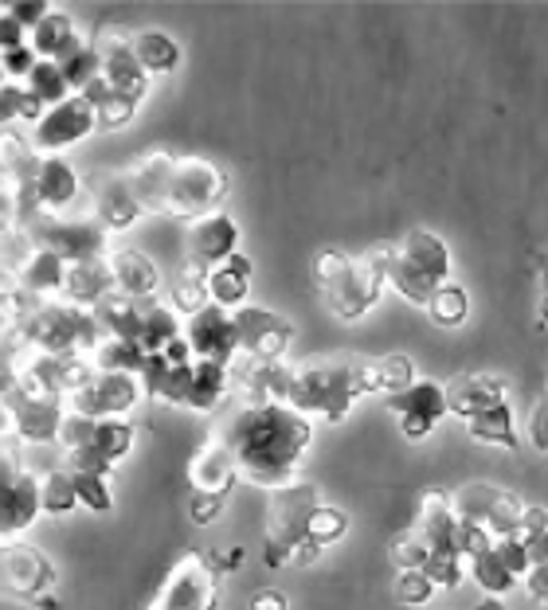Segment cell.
Returning a JSON list of instances; mask_svg holds the SVG:
<instances>
[{"instance_id":"cell-1","label":"cell","mask_w":548,"mask_h":610,"mask_svg":"<svg viewBox=\"0 0 548 610\" xmlns=\"http://www.w3.org/2000/svg\"><path fill=\"white\" fill-rule=\"evenodd\" d=\"M310 438L313 427L298 411L283 407V403H251V407L236 411V419L219 435V442L236 454L239 474L274 490L294 477Z\"/></svg>"},{"instance_id":"cell-2","label":"cell","mask_w":548,"mask_h":610,"mask_svg":"<svg viewBox=\"0 0 548 610\" xmlns=\"http://www.w3.org/2000/svg\"><path fill=\"white\" fill-rule=\"evenodd\" d=\"M313 278H318L329 310L338 318H365L384 294V246H373L361 258H349L345 251H333V246L318 251L313 255Z\"/></svg>"},{"instance_id":"cell-3","label":"cell","mask_w":548,"mask_h":610,"mask_svg":"<svg viewBox=\"0 0 548 610\" xmlns=\"http://www.w3.org/2000/svg\"><path fill=\"white\" fill-rule=\"evenodd\" d=\"M450 251L427 228L403 231L396 243H384V286H396L408 301L427 306V298L447 286Z\"/></svg>"},{"instance_id":"cell-4","label":"cell","mask_w":548,"mask_h":610,"mask_svg":"<svg viewBox=\"0 0 548 610\" xmlns=\"http://www.w3.org/2000/svg\"><path fill=\"white\" fill-rule=\"evenodd\" d=\"M228 173L204 157H173L169 192H164V216L176 219H204L228 200Z\"/></svg>"},{"instance_id":"cell-5","label":"cell","mask_w":548,"mask_h":610,"mask_svg":"<svg viewBox=\"0 0 548 610\" xmlns=\"http://www.w3.org/2000/svg\"><path fill=\"white\" fill-rule=\"evenodd\" d=\"M318 490L310 482H283L266 497V564L283 567L294 560V548L306 540V520L318 509Z\"/></svg>"},{"instance_id":"cell-6","label":"cell","mask_w":548,"mask_h":610,"mask_svg":"<svg viewBox=\"0 0 548 610\" xmlns=\"http://www.w3.org/2000/svg\"><path fill=\"white\" fill-rule=\"evenodd\" d=\"M94 55H99V79L110 94L141 102L149 91V74L134 59V32L118 24H106L99 36L91 39Z\"/></svg>"},{"instance_id":"cell-7","label":"cell","mask_w":548,"mask_h":610,"mask_svg":"<svg viewBox=\"0 0 548 610\" xmlns=\"http://www.w3.org/2000/svg\"><path fill=\"white\" fill-rule=\"evenodd\" d=\"M149 610H216V567L196 552L181 556L164 575Z\"/></svg>"},{"instance_id":"cell-8","label":"cell","mask_w":548,"mask_h":610,"mask_svg":"<svg viewBox=\"0 0 548 610\" xmlns=\"http://www.w3.org/2000/svg\"><path fill=\"white\" fill-rule=\"evenodd\" d=\"M99 129V118H94V106L82 94H71L59 106L44 110V118L32 126V153L44 157H59L64 149L79 146Z\"/></svg>"},{"instance_id":"cell-9","label":"cell","mask_w":548,"mask_h":610,"mask_svg":"<svg viewBox=\"0 0 548 610\" xmlns=\"http://www.w3.org/2000/svg\"><path fill=\"white\" fill-rule=\"evenodd\" d=\"M231 325H236L239 353L259 360V365L283 360V353L294 341L290 321L274 310H259V306H239V310H231Z\"/></svg>"},{"instance_id":"cell-10","label":"cell","mask_w":548,"mask_h":610,"mask_svg":"<svg viewBox=\"0 0 548 610\" xmlns=\"http://www.w3.org/2000/svg\"><path fill=\"white\" fill-rule=\"evenodd\" d=\"M141 395L146 392H141V380H137L134 372H102L99 380L67 392V403H71V415H87V419H122Z\"/></svg>"},{"instance_id":"cell-11","label":"cell","mask_w":548,"mask_h":610,"mask_svg":"<svg viewBox=\"0 0 548 610\" xmlns=\"http://www.w3.org/2000/svg\"><path fill=\"white\" fill-rule=\"evenodd\" d=\"M184 345H189L192 360H212V365H224L231 368L236 365V325H231V313L219 310V306H204L201 313H192V318H184V329H181Z\"/></svg>"},{"instance_id":"cell-12","label":"cell","mask_w":548,"mask_h":610,"mask_svg":"<svg viewBox=\"0 0 548 610\" xmlns=\"http://www.w3.org/2000/svg\"><path fill=\"white\" fill-rule=\"evenodd\" d=\"M384 407L400 419V430L408 438H427L435 423L447 415V400H443V383L435 380H411L400 392L384 395Z\"/></svg>"},{"instance_id":"cell-13","label":"cell","mask_w":548,"mask_h":610,"mask_svg":"<svg viewBox=\"0 0 548 610\" xmlns=\"http://www.w3.org/2000/svg\"><path fill=\"white\" fill-rule=\"evenodd\" d=\"M0 579L9 591L24 595V599H39L55 584V572L39 548L24 544V540H9L0 548Z\"/></svg>"},{"instance_id":"cell-14","label":"cell","mask_w":548,"mask_h":610,"mask_svg":"<svg viewBox=\"0 0 548 610\" xmlns=\"http://www.w3.org/2000/svg\"><path fill=\"white\" fill-rule=\"evenodd\" d=\"M44 251L59 255L67 266L71 263H94L106 251V228L99 216H79V219H59L52 228H44Z\"/></svg>"},{"instance_id":"cell-15","label":"cell","mask_w":548,"mask_h":610,"mask_svg":"<svg viewBox=\"0 0 548 610\" xmlns=\"http://www.w3.org/2000/svg\"><path fill=\"white\" fill-rule=\"evenodd\" d=\"M39 517V477L0 465V540H12Z\"/></svg>"},{"instance_id":"cell-16","label":"cell","mask_w":548,"mask_h":610,"mask_svg":"<svg viewBox=\"0 0 548 610\" xmlns=\"http://www.w3.org/2000/svg\"><path fill=\"white\" fill-rule=\"evenodd\" d=\"M411 529L420 532V540L431 548V552H458L463 556V517L455 513L447 493H423L420 502V517Z\"/></svg>"},{"instance_id":"cell-17","label":"cell","mask_w":548,"mask_h":610,"mask_svg":"<svg viewBox=\"0 0 548 610\" xmlns=\"http://www.w3.org/2000/svg\"><path fill=\"white\" fill-rule=\"evenodd\" d=\"M239 251V228L236 219L224 216V211H212V216L196 219L189 235V258L204 271L219 266L224 258H231Z\"/></svg>"},{"instance_id":"cell-18","label":"cell","mask_w":548,"mask_h":610,"mask_svg":"<svg viewBox=\"0 0 548 610\" xmlns=\"http://www.w3.org/2000/svg\"><path fill=\"white\" fill-rule=\"evenodd\" d=\"M87 44L91 39L79 36V27L71 24V16H64V12L55 9L36 27H27V51L36 55V59H47V64H64V59H71Z\"/></svg>"},{"instance_id":"cell-19","label":"cell","mask_w":548,"mask_h":610,"mask_svg":"<svg viewBox=\"0 0 548 610\" xmlns=\"http://www.w3.org/2000/svg\"><path fill=\"white\" fill-rule=\"evenodd\" d=\"M32 200L44 204L52 211H64L79 200V173L64 157H44L32 169Z\"/></svg>"},{"instance_id":"cell-20","label":"cell","mask_w":548,"mask_h":610,"mask_svg":"<svg viewBox=\"0 0 548 610\" xmlns=\"http://www.w3.org/2000/svg\"><path fill=\"white\" fill-rule=\"evenodd\" d=\"M110 286L122 298H153L161 290V271L153 266V258L141 255V251H118V255L106 263Z\"/></svg>"},{"instance_id":"cell-21","label":"cell","mask_w":548,"mask_h":610,"mask_svg":"<svg viewBox=\"0 0 548 610\" xmlns=\"http://www.w3.org/2000/svg\"><path fill=\"white\" fill-rule=\"evenodd\" d=\"M204 290H208V301L219 306V310H228V313L239 310L247 301V294H251V258L236 251L231 258L212 266V271L204 274Z\"/></svg>"},{"instance_id":"cell-22","label":"cell","mask_w":548,"mask_h":610,"mask_svg":"<svg viewBox=\"0 0 548 610\" xmlns=\"http://www.w3.org/2000/svg\"><path fill=\"white\" fill-rule=\"evenodd\" d=\"M169 173H173V157L149 153L126 173V188L134 192L141 216L146 211H164V192H169Z\"/></svg>"},{"instance_id":"cell-23","label":"cell","mask_w":548,"mask_h":610,"mask_svg":"<svg viewBox=\"0 0 548 610\" xmlns=\"http://www.w3.org/2000/svg\"><path fill=\"white\" fill-rule=\"evenodd\" d=\"M236 474H239L236 454H231L219 438L204 442L189 462V482H192V490H201V493H228Z\"/></svg>"},{"instance_id":"cell-24","label":"cell","mask_w":548,"mask_h":610,"mask_svg":"<svg viewBox=\"0 0 548 610\" xmlns=\"http://www.w3.org/2000/svg\"><path fill=\"white\" fill-rule=\"evenodd\" d=\"M443 400H447V411L470 419V415L493 407V403H505V388H502V380H493V376L466 372L443 388Z\"/></svg>"},{"instance_id":"cell-25","label":"cell","mask_w":548,"mask_h":610,"mask_svg":"<svg viewBox=\"0 0 548 610\" xmlns=\"http://www.w3.org/2000/svg\"><path fill=\"white\" fill-rule=\"evenodd\" d=\"M415 380L411 372V360L403 353L396 356H356V383H361V395L365 392H400Z\"/></svg>"},{"instance_id":"cell-26","label":"cell","mask_w":548,"mask_h":610,"mask_svg":"<svg viewBox=\"0 0 548 610\" xmlns=\"http://www.w3.org/2000/svg\"><path fill=\"white\" fill-rule=\"evenodd\" d=\"M231 368L212 365V360H192L189 365V388H184V407L192 411H216L228 395Z\"/></svg>"},{"instance_id":"cell-27","label":"cell","mask_w":548,"mask_h":610,"mask_svg":"<svg viewBox=\"0 0 548 610\" xmlns=\"http://www.w3.org/2000/svg\"><path fill=\"white\" fill-rule=\"evenodd\" d=\"M181 329H184V321L173 306H164V301H149V306H141L137 348H141V353H164V348L181 337Z\"/></svg>"},{"instance_id":"cell-28","label":"cell","mask_w":548,"mask_h":610,"mask_svg":"<svg viewBox=\"0 0 548 610\" xmlns=\"http://www.w3.org/2000/svg\"><path fill=\"white\" fill-rule=\"evenodd\" d=\"M110 290H114V286H110L106 263H102V258H94V263H71V266H67L64 290H59V294H67L75 306H99V301L106 298Z\"/></svg>"},{"instance_id":"cell-29","label":"cell","mask_w":548,"mask_h":610,"mask_svg":"<svg viewBox=\"0 0 548 610\" xmlns=\"http://www.w3.org/2000/svg\"><path fill=\"white\" fill-rule=\"evenodd\" d=\"M134 59L146 74H173L181 64V47L164 32H137L134 36Z\"/></svg>"},{"instance_id":"cell-30","label":"cell","mask_w":548,"mask_h":610,"mask_svg":"<svg viewBox=\"0 0 548 610\" xmlns=\"http://www.w3.org/2000/svg\"><path fill=\"white\" fill-rule=\"evenodd\" d=\"M466 430H470V438H478V442H493V447L517 450V430H513L510 403H493V407L470 415V419H466Z\"/></svg>"},{"instance_id":"cell-31","label":"cell","mask_w":548,"mask_h":610,"mask_svg":"<svg viewBox=\"0 0 548 610\" xmlns=\"http://www.w3.org/2000/svg\"><path fill=\"white\" fill-rule=\"evenodd\" d=\"M99 223L106 231H118V228H129L137 216H141V208H137L134 200V192L126 188V176H118V181H110V188L102 192V200H99Z\"/></svg>"},{"instance_id":"cell-32","label":"cell","mask_w":548,"mask_h":610,"mask_svg":"<svg viewBox=\"0 0 548 610\" xmlns=\"http://www.w3.org/2000/svg\"><path fill=\"white\" fill-rule=\"evenodd\" d=\"M20 87H24V91L32 94V99H36L44 110H52V106H59L64 99H71L59 64H47V59H36V67L27 71V79L20 82Z\"/></svg>"},{"instance_id":"cell-33","label":"cell","mask_w":548,"mask_h":610,"mask_svg":"<svg viewBox=\"0 0 548 610\" xmlns=\"http://www.w3.org/2000/svg\"><path fill=\"white\" fill-rule=\"evenodd\" d=\"M87 325L82 318H75V313L67 310H47L36 318V341L47 348V353H64V348L75 345V337H79V329Z\"/></svg>"},{"instance_id":"cell-34","label":"cell","mask_w":548,"mask_h":610,"mask_svg":"<svg viewBox=\"0 0 548 610\" xmlns=\"http://www.w3.org/2000/svg\"><path fill=\"white\" fill-rule=\"evenodd\" d=\"M129 447H134V427L122 419H94V430H91V450L102 458L106 465L122 462V458L129 454Z\"/></svg>"},{"instance_id":"cell-35","label":"cell","mask_w":548,"mask_h":610,"mask_svg":"<svg viewBox=\"0 0 548 610\" xmlns=\"http://www.w3.org/2000/svg\"><path fill=\"white\" fill-rule=\"evenodd\" d=\"M64 274H67L64 258L39 246L36 255L27 258V266H24V286L32 294H59L64 290Z\"/></svg>"},{"instance_id":"cell-36","label":"cell","mask_w":548,"mask_h":610,"mask_svg":"<svg viewBox=\"0 0 548 610\" xmlns=\"http://www.w3.org/2000/svg\"><path fill=\"white\" fill-rule=\"evenodd\" d=\"M466 575H475L478 587H482V591H490V595H502V591H510V587L517 584V579L510 575V567L498 560L493 544L486 548V552H478V556L466 560Z\"/></svg>"},{"instance_id":"cell-37","label":"cell","mask_w":548,"mask_h":610,"mask_svg":"<svg viewBox=\"0 0 548 610\" xmlns=\"http://www.w3.org/2000/svg\"><path fill=\"white\" fill-rule=\"evenodd\" d=\"M427 313H431V321H435V325L455 329V325H463L466 313H470V298H466L463 286L447 283V286H438V290L427 298Z\"/></svg>"},{"instance_id":"cell-38","label":"cell","mask_w":548,"mask_h":610,"mask_svg":"<svg viewBox=\"0 0 548 610\" xmlns=\"http://www.w3.org/2000/svg\"><path fill=\"white\" fill-rule=\"evenodd\" d=\"M204 266H196V263H189V271L181 274V278H176L173 283V301H169V306H173L176 313H181V318H192V313H201L204 306H208V290H204Z\"/></svg>"},{"instance_id":"cell-39","label":"cell","mask_w":548,"mask_h":610,"mask_svg":"<svg viewBox=\"0 0 548 610\" xmlns=\"http://www.w3.org/2000/svg\"><path fill=\"white\" fill-rule=\"evenodd\" d=\"M75 505H79V497H75L71 474H64V470H52V474L39 477V513H52V517H59V513H71Z\"/></svg>"},{"instance_id":"cell-40","label":"cell","mask_w":548,"mask_h":610,"mask_svg":"<svg viewBox=\"0 0 548 610\" xmlns=\"http://www.w3.org/2000/svg\"><path fill=\"white\" fill-rule=\"evenodd\" d=\"M94 356H99V368L102 372H134L141 368V360H146V353L137 345H129V341H118V337H102L99 348H94Z\"/></svg>"},{"instance_id":"cell-41","label":"cell","mask_w":548,"mask_h":610,"mask_svg":"<svg viewBox=\"0 0 548 610\" xmlns=\"http://www.w3.org/2000/svg\"><path fill=\"white\" fill-rule=\"evenodd\" d=\"M39 118H44V106H39L20 82H9V87L0 91V126H9V122H32V126H36Z\"/></svg>"},{"instance_id":"cell-42","label":"cell","mask_w":548,"mask_h":610,"mask_svg":"<svg viewBox=\"0 0 548 610\" xmlns=\"http://www.w3.org/2000/svg\"><path fill=\"white\" fill-rule=\"evenodd\" d=\"M59 71H64V79H67V91L82 94L87 87H94V82H99V55H94V47L87 44V47H79L71 59H64V64H59Z\"/></svg>"},{"instance_id":"cell-43","label":"cell","mask_w":548,"mask_h":610,"mask_svg":"<svg viewBox=\"0 0 548 610\" xmlns=\"http://www.w3.org/2000/svg\"><path fill=\"white\" fill-rule=\"evenodd\" d=\"M349 529V517L341 509H329V505H318V509L310 513V520H306V540L318 548L333 544V540H341Z\"/></svg>"},{"instance_id":"cell-44","label":"cell","mask_w":548,"mask_h":610,"mask_svg":"<svg viewBox=\"0 0 548 610\" xmlns=\"http://www.w3.org/2000/svg\"><path fill=\"white\" fill-rule=\"evenodd\" d=\"M435 587H458L466 579V560L458 552H427L420 567Z\"/></svg>"},{"instance_id":"cell-45","label":"cell","mask_w":548,"mask_h":610,"mask_svg":"<svg viewBox=\"0 0 548 610\" xmlns=\"http://www.w3.org/2000/svg\"><path fill=\"white\" fill-rule=\"evenodd\" d=\"M91 106H94V118H99L102 129H122L126 122H134V114H137L134 99H122V94H110V91L99 94Z\"/></svg>"},{"instance_id":"cell-46","label":"cell","mask_w":548,"mask_h":610,"mask_svg":"<svg viewBox=\"0 0 548 610\" xmlns=\"http://www.w3.org/2000/svg\"><path fill=\"white\" fill-rule=\"evenodd\" d=\"M71 485H75V497H79L91 513L114 509V497H110V485L102 474H71Z\"/></svg>"},{"instance_id":"cell-47","label":"cell","mask_w":548,"mask_h":610,"mask_svg":"<svg viewBox=\"0 0 548 610\" xmlns=\"http://www.w3.org/2000/svg\"><path fill=\"white\" fill-rule=\"evenodd\" d=\"M431 591H435V584H431L420 567H408V572H400V579H396V599H400L403 607H423V602L431 599Z\"/></svg>"},{"instance_id":"cell-48","label":"cell","mask_w":548,"mask_h":610,"mask_svg":"<svg viewBox=\"0 0 548 610\" xmlns=\"http://www.w3.org/2000/svg\"><path fill=\"white\" fill-rule=\"evenodd\" d=\"M431 548L420 540V532L408 529L400 532V537L392 540V564L400 567V572H408V567H423V560H427Z\"/></svg>"},{"instance_id":"cell-49","label":"cell","mask_w":548,"mask_h":610,"mask_svg":"<svg viewBox=\"0 0 548 610\" xmlns=\"http://www.w3.org/2000/svg\"><path fill=\"white\" fill-rule=\"evenodd\" d=\"M224 502H228V493H201V490H192V502H189L192 525H212V520L224 513Z\"/></svg>"},{"instance_id":"cell-50","label":"cell","mask_w":548,"mask_h":610,"mask_svg":"<svg viewBox=\"0 0 548 610\" xmlns=\"http://www.w3.org/2000/svg\"><path fill=\"white\" fill-rule=\"evenodd\" d=\"M4 12H9V16L16 20L20 27H36L39 20H44L47 12H52V4H44V0H12V4H9Z\"/></svg>"},{"instance_id":"cell-51","label":"cell","mask_w":548,"mask_h":610,"mask_svg":"<svg viewBox=\"0 0 548 610\" xmlns=\"http://www.w3.org/2000/svg\"><path fill=\"white\" fill-rule=\"evenodd\" d=\"M0 67H4V79H27V71L36 67V55L27 47H16V51H0Z\"/></svg>"},{"instance_id":"cell-52","label":"cell","mask_w":548,"mask_h":610,"mask_svg":"<svg viewBox=\"0 0 548 610\" xmlns=\"http://www.w3.org/2000/svg\"><path fill=\"white\" fill-rule=\"evenodd\" d=\"M16 47H27V27H20L16 20L4 12V16H0V51H16Z\"/></svg>"},{"instance_id":"cell-53","label":"cell","mask_w":548,"mask_h":610,"mask_svg":"<svg viewBox=\"0 0 548 610\" xmlns=\"http://www.w3.org/2000/svg\"><path fill=\"white\" fill-rule=\"evenodd\" d=\"M545 419H548V400L540 395V403H533V415H529V438H533V447L545 454L548 450V438H545Z\"/></svg>"},{"instance_id":"cell-54","label":"cell","mask_w":548,"mask_h":610,"mask_svg":"<svg viewBox=\"0 0 548 610\" xmlns=\"http://www.w3.org/2000/svg\"><path fill=\"white\" fill-rule=\"evenodd\" d=\"M545 575H548V567H545V564H533L529 572L521 575V579H529V595H533V599H537V602H545V599H548Z\"/></svg>"},{"instance_id":"cell-55","label":"cell","mask_w":548,"mask_h":610,"mask_svg":"<svg viewBox=\"0 0 548 610\" xmlns=\"http://www.w3.org/2000/svg\"><path fill=\"white\" fill-rule=\"evenodd\" d=\"M251 610H290V607H286L283 591H259L255 599H251Z\"/></svg>"},{"instance_id":"cell-56","label":"cell","mask_w":548,"mask_h":610,"mask_svg":"<svg viewBox=\"0 0 548 610\" xmlns=\"http://www.w3.org/2000/svg\"><path fill=\"white\" fill-rule=\"evenodd\" d=\"M12 216V208H9V200H4V196H0V223H4V219Z\"/></svg>"},{"instance_id":"cell-57","label":"cell","mask_w":548,"mask_h":610,"mask_svg":"<svg viewBox=\"0 0 548 610\" xmlns=\"http://www.w3.org/2000/svg\"><path fill=\"white\" fill-rule=\"evenodd\" d=\"M478 610H502V602H498V599H486V602H482V607H478Z\"/></svg>"},{"instance_id":"cell-58","label":"cell","mask_w":548,"mask_h":610,"mask_svg":"<svg viewBox=\"0 0 548 610\" xmlns=\"http://www.w3.org/2000/svg\"><path fill=\"white\" fill-rule=\"evenodd\" d=\"M4 87H9V79H4V67H0V91H4Z\"/></svg>"},{"instance_id":"cell-59","label":"cell","mask_w":548,"mask_h":610,"mask_svg":"<svg viewBox=\"0 0 548 610\" xmlns=\"http://www.w3.org/2000/svg\"><path fill=\"white\" fill-rule=\"evenodd\" d=\"M4 419H9V415H4V407H0V427H4Z\"/></svg>"}]
</instances>
